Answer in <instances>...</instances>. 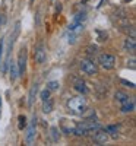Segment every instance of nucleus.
Returning a JSON list of instances; mask_svg holds the SVG:
<instances>
[{
  "label": "nucleus",
  "mask_w": 136,
  "mask_h": 146,
  "mask_svg": "<svg viewBox=\"0 0 136 146\" xmlns=\"http://www.w3.org/2000/svg\"><path fill=\"white\" fill-rule=\"evenodd\" d=\"M67 107V111L73 115H83L86 111H88V102L85 100V95H78V96H73L70 98L66 104Z\"/></svg>",
  "instance_id": "obj_1"
},
{
  "label": "nucleus",
  "mask_w": 136,
  "mask_h": 146,
  "mask_svg": "<svg viewBox=\"0 0 136 146\" xmlns=\"http://www.w3.org/2000/svg\"><path fill=\"white\" fill-rule=\"evenodd\" d=\"M101 129V124L98 121H94V120H85V121H81V123L75 124V129H73V135L78 136V137H83V136H88L89 133Z\"/></svg>",
  "instance_id": "obj_2"
},
{
  "label": "nucleus",
  "mask_w": 136,
  "mask_h": 146,
  "mask_svg": "<svg viewBox=\"0 0 136 146\" xmlns=\"http://www.w3.org/2000/svg\"><path fill=\"white\" fill-rule=\"evenodd\" d=\"M116 56L110 54V53H101L98 56V64H100L103 69L105 70H111L116 67Z\"/></svg>",
  "instance_id": "obj_3"
},
{
  "label": "nucleus",
  "mask_w": 136,
  "mask_h": 146,
  "mask_svg": "<svg viewBox=\"0 0 136 146\" xmlns=\"http://www.w3.org/2000/svg\"><path fill=\"white\" fill-rule=\"evenodd\" d=\"M79 67H81V70L85 73V75H88V76L98 75V66H97V63H94V60H91V58H82L81 63H79Z\"/></svg>",
  "instance_id": "obj_4"
},
{
  "label": "nucleus",
  "mask_w": 136,
  "mask_h": 146,
  "mask_svg": "<svg viewBox=\"0 0 136 146\" xmlns=\"http://www.w3.org/2000/svg\"><path fill=\"white\" fill-rule=\"evenodd\" d=\"M35 136H37V117L34 115L32 121L29 123V126H28V129H27V135H25V142H27V145L35 143Z\"/></svg>",
  "instance_id": "obj_5"
},
{
  "label": "nucleus",
  "mask_w": 136,
  "mask_h": 146,
  "mask_svg": "<svg viewBox=\"0 0 136 146\" xmlns=\"http://www.w3.org/2000/svg\"><path fill=\"white\" fill-rule=\"evenodd\" d=\"M34 60L38 64H44L45 63V60H47V51H45V47H44L43 42L37 44L35 50H34Z\"/></svg>",
  "instance_id": "obj_6"
},
{
  "label": "nucleus",
  "mask_w": 136,
  "mask_h": 146,
  "mask_svg": "<svg viewBox=\"0 0 136 146\" xmlns=\"http://www.w3.org/2000/svg\"><path fill=\"white\" fill-rule=\"evenodd\" d=\"M27 58H28V51H27V47H22L21 51H19V57H18V70H19V76L25 73L27 69Z\"/></svg>",
  "instance_id": "obj_7"
},
{
  "label": "nucleus",
  "mask_w": 136,
  "mask_h": 146,
  "mask_svg": "<svg viewBox=\"0 0 136 146\" xmlns=\"http://www.w3.org/2000/svg\"><path fill=\"white\" fill-rule=\"evenodd\" d=\"M92 133H94L92 135V142L95 145H105L108 142V133L105 130H103V127L92 131Z\"/></svg>",
  "instance_id": "obj_8"
},
{
  "label": "nucleus",
  "mask_w": 136,
  "mask_h": 146,
  "mask_svg": "<svg viewBox=\"0 0 136 146\" xmlns=\"http://www.w3.org/2000/svg\"><path fill=\"white\" fill-rule=\"evenodd\" d=\"M120 111L123 114H129V113H133L135 111V100H133V96H130L127 101L120 104Z\"/></svg>",
  "instance_id": "obj_9"
},
{
  "label": "nucleus",
  "mask_w": 136,
  "mask_h": 146,
  "mask_svg": "<svg viewBox=\"0 0 136 146\" xmlns=\"http://www.w3.org/2000/svg\"><path fill=\"white\" fill-rule=\"evenodd\" d=\"M123 48H125V51L130 53V54H135L136 51V41H135V36H127L123 42Z\"/></svg>",
  "instance_id": "obj_10"
},
{
  "label": "nucleus",
  "mask_w": 136,
  "mask_h": 146,
  "mask_svg": "<svg viewBox=\"0 0 136 146\" xmlns=\"http://www.w3.org/2000/svg\"><path fill=\"white\" fill-rule=\"evenodd\" d=\"M73 88H75V91L79 92L81 95L88 94V86H86V83L82 79H75V82H73Z\"/></svg>",
  "instance_id": "obj_11"
},
{
  "label": "nucleus",
  "mask_w": 136,
  "mask_h": 146,
  "mask_svg": "<svg viewBox=\"0 0 136 146\" xmlns=\"http://www.w3.org/2000/svg\"><path fill=\"white\" fill-rule=\"evenodd\" d=\"M73 129H75V124H69V121L61 120V123H60V130L63 131L65 135H67V136L73 135Z\"/></svg>",
  "instance_id": "obj_12"
},
{
  "label": "nucleus",
  "mask_w": 136,
  "mask_h": 146,
  "mask_svg": "<svg viewBox=\"0 0 136 146\" xmlns=\"http://www.w3.org/2000/svg\"><path fill=\"white\" fill-rule=\"evenodd\" d=\"M9 69H10V80H12V82H15V80L19 78V70H18L16 63H15V62H12L10 66H9Z\"/></svg>",
  "instance_id": "obj_13"
},
{
  "label": "nucleus",
  "mask_w": 136,
  "mask_h": 146,
  "mask_svg": "<svg viewBox=\"0 0 136 146\" xmlns=\"http://www.w3.org/2000/svg\"><path fill=\"white\" fill-rule=\"evenodd\" d=\"M53 107H54V105H53V100H51V98L43 101V111H44V113H47V114L51 113V111H53Z\"/></svg>",
  "instance_id": "obj_14"
},
{
  "label": "nucleus",
  "mask_w": 136,
  "mask_h": 146,
  "mask_svg": "<svg viewBox=\"0 0 136 146\" xmlns=\"http://www.w3.org/2000/svg\"><path fill=\"white\" fill-rule=\"evenodd\" d=\"M114 98H116V101H119L120 104L121 102H125V101H127L130 96L126 94V92H121V91H117L116 94H114Z\"/></svg>",
  "instance_id": "obj_15"
},
{
  "label": "nucleus",
  "mask_w": 136,
  "mask_h": 146,
  "mask_svg": "<svg viewBox=\"0 0 136 146\" xmlns=\"http://www.w3.org/2000/svg\"><path fill=\"white\" fill-rule=\"evenodd\" d=\"M60 88V83L57 80H50V82H47V89L50 91V92H54V91H59Z\"/></svg>",
  "instance_id": "obj_16"
},
{
  "label": "nucleus",
  "mask_w": 136,
  "mask_h": 146,
  "mask_svg": "<svg viewBox=\"0 0 136 146\" xmlns=\"http://www.w3.org/2000/svg\"><path fill=\"white\" fill-rule=\"evenodd\" d=\"M37 91H38V83H35L34 86H32V89H31V92H29V98H28V105H29V107H31L32 102H34V96H35Z\"/></svg>",
  "instance_id": "obj_17"
},
{
  "label": "nucleus",
  "mask_w": 136,
  "mask_h": 146,
  "mask_svg": "<svg viewBox=\"0 0 136 146\" xmlns=\"http://www.w3.org/2000/svg\"><path fill=\"white\" fill-rule=\"evenodd\" d=\"M18 121H19V123H18L19 130H23V129L28 126V123H27V117H25V115H19V117H18Z\"/></svg>",
  "instance_id": "obj_18"
},
{
  "label": "nucleus",
  "mask_w": 136,
  "mask_h": 146,
  "mask_svg": "<svg viewBox=\"0 0 136 146\" xmlns=\"http://www.w3.org/2000/svg\"><path fill=\"white\" fill-rule=\"evenodd\" d=\"M105 131H107V133H111V136H113L114 139H117V136H119L116 126H107V127H105Z\"/></svg>",
  "instance_id": "obj_19"
},
{
  "label": "nucleus",
  "mask_w": 136,
  "mask_h": 146,
  "mask_svg": "<svg viewBox=\"0 0 136 146\" xmlns=\"http://www.w3.org/2000/svg\"><path fill=\"white\" fill-rule=\"evenodd\" d=\"M50 94H51V92H50V91H48V89L45 88V89H44V91L40 94V98H41V101H45V100H48V98H50Z\"/></svg>",
  "instance_id": "obj_20"
},
{
  "label": "nucleus",
  "mask_w": 136,
  "mask_h": 146,
  "mask_svg": "<svg viewBox=\"0 0 136 146\" xmlns=\"http://www.w3.org/2000/svg\"><path fill=\"white\" fill-rule=\"evenodd\" d=\"M3 50H5V40L2 38L0 40V63H2V58H3Z\"/></svg>",
  "instance_id": "obj_21"
},
{
  "label": "nucleus",
  "mask_w": 136,
  "mask_h": 146,
  "mask_svg": "<svg viewBox=\"0 0 136 146\" xmlns=\"http://www.w3.org/2000/svg\"><path fill=\"white\" fill-rule=\"evenodd\" d=\"M120 82H121L123 85H127L130 89H135V83H133V82H127V80H125V79H121Z\"/></svg>",
  "instance_id": "obj_22"
},
{
  "label": "nucleus",
  "mask_w": 136,
  "mask_h": 146,
  "mask_svg": "<svg viewBox=\"0 0 136 146\" xmlns=\"http://www.w3.org/2000/svg\"><path fill=\"white\" fill-rule=\"evenodd\" d=\"M51 133H53V140H54V142H57V140H59V136H57V129H56V127H53V129H51Z\"/></svg>",
  "instance_id": "obj_23"
},
{
  "label": "nucleus",
  "mask_w": 136,
  "mask_h": 146,
  "mask_svg": "<svg viewBox=\"0 0 136 146\" xmlns=\"http://www.w3.org/2000/svg\"><path fill=\"white\" fill-rule=\"evenodd\" d=\"M3 22H5V18H3V15H0V25H2Z\"/></svg>",
  "instance_id": "obj_24"
},
{
  "label": "nucleus",
  "mask_w": 136,
  "mask_h": 146,
  "mask_svg": "<svg viewBox=\"0 0 136 146\" xmlns=\"http://www.w3.org/2000/svg\"><path fill=\"white\" fill-rule=\"evenodd\" d=\"M0 113H2V96H0Z\"/></svg>",
  "instance_id": "obj_25"
}]
</instances>
